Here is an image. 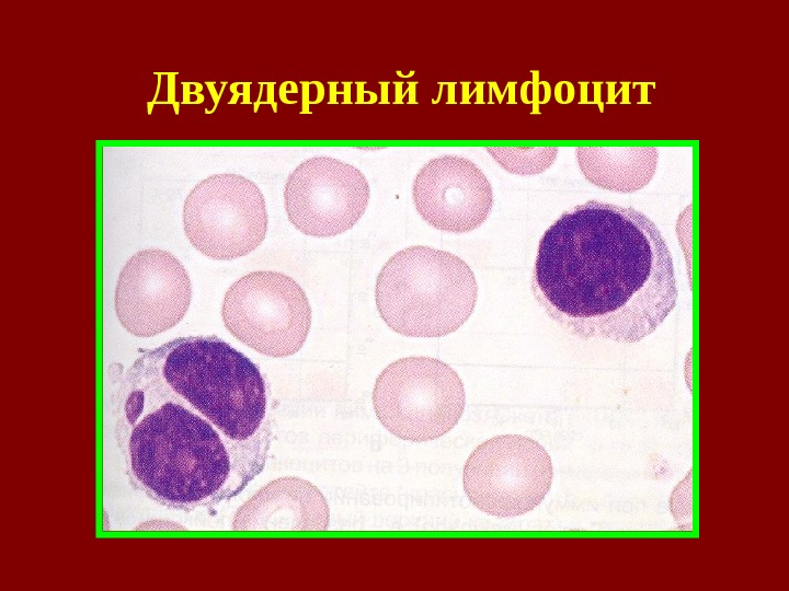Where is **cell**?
I'll return each instance as SVG.
<instances>
[{
  "label": "cell",
  "mask_w": 789,
  "mask_h": 591,
  "mask_svg": "<svg viewBox=\"0 0 789 591\" xmlns=\"http://www.w3.org/2000/svg\"><path fill=\"white\" fill-rule=\"evenodd\" d=\"M546 314L583 339L638 343L676 306L671 252L642 212L590 200L542 234L530 278Z\"/></svg>",
  "instance_id": "cell-1"
},
{
  "label": "cell",
  "mask_w": 789,
  "mask_h": 591,
  "mask_svg": "<svg viewBox=\"0 0 789 591\" xmlns=\"http://www.w3.org/2000/svg\"><path fill=\"white\" fill-rule=\"evenodd\" d=\"M115 434L133 486L180 510L240 494L265 464L173 392L140 356L115 397Z\"/></svg>",
  "instance_id": "cell-2"
},
{
  "label": "cell",
  "mask_w": 789,
  "mask_h": 591,
  "mask_svg": "<svg viewBox=\"0 0 789 591\" xmlns=\"http://www.w3.org/2000/svg\"><path fill=\"white\" fill-rule=\"evenodd\" d=\"M141 357L173 392L266 464L273 438L267 387L250 358L215 336L176 338Z\"/></svg>",
  "instance_id": "cell-3"
},
{
  "label": "cell",
  "mask_w": 789,
  "mask_h": 591,
  "mask_svg": "<svg viewBox=\"0 0 789 591\" xmlns=\"http://www.w3.org/2000/svg\"><path fill=\"white\" fill-rule=\"evenodd\" d=\"M376 305L384 322L409 337H442L471 315L478 286L458 256L425 245L403 248L382 266Z\"/></svg>",
  "instance_id": "cell-4"
},
{
  "label": "cell",
  "mask_w": 789,
  "mask_h": 591,
  "mask_svg": "<svg viewBox=\"0 0 789 591\" xmlns=\"http://www.w3.org/2000/svg\"><path fill=\"white\" fill-rule=\"evenodd\" d=\"M465 387L442 360L407 357L387 366L373 390L380 424L395 437L424 442L451 430L464 414Z\"/></svg>",
  "instance_id": "cell-5"
},
{
  "label": "cell",
  "mask_w": 789,
  "mask_h": 591,
  "mask_svg": "<svg viewBox=\"0 0 789 591\" xmlns=\"http://www.w3.org/2000/svg\"><path fill=\"white\" fill-rule=\"evenodd\" d=\"M221 317L229 333L244 345L262 355L283 358L296 354L305 344L311 308L293 278L259 270L230 286Z\"/></svg>",
  "instance_id": "cell-6"
},
{
  "label": "cell",
  "mask_w": 789,
  "mask_h": 591,
  "mask_svg": "<svg viewBox=\"0 0 789 591\" xmlns=\"http://www.w3.org/2000/svg\"><path fill=\"white\" fill-rule=\"evenodd\" d=\"M182 220L190 243L217 260L250 254L267 231L262 192L235 173L214 174L197 183L184 201Z\"/></svg>",
  "instance_id": "cell-7"
},
{
  "label": "cell",
  "mask_w": 789,
  "mask_h": 591,
  "mask_svg": "<svg viewBox=\"0 0 789 591\" xmlns=\"http://www.w3.org/2000/svg\"><path fill=\"white\" fill-rule=\"evenodd\" d=\"M551 457L536 440L519 434L493 437L468 456L464 490L479 510L500 518L525 514L550 490Z\"/></svg>",
  "instance_id": "cell-8"
},
{
  "label": "cell",
  "mask_w": 789,
  "mask_h": 591,
  "mask_svg": "<svg viewBox=\"0 0 789 591\" xmlns=\"http://www.w3.org/2000/svg\"><path fill=\"white\" fill-rule=\"evenodd\" d=\"M370 190L365 175L331 157L301 162L288 176L284 206L289 222L301 233L329 237L352 229L364 215Z\"/></svg>",
  "instance_id": "cell-9"
},
{
  "label": "cell",
  "mask_w": 789,
  "mask_h": 591,
  "mask_svg": "<svg viewBox=\"0 0 789 591\" xmlns=\"http://www.w3.org/2000/svg\"><path fill=\"white\" fill-rule=\"evenodd\" d=\"M192 283L182 263L170 252L147 248L122 268L115 289L121 325L137 337H152L175 326L186 314Z\"/></svg>",
  "instance_id": "cell-10"
},
{
  "label": "cell",
  "mask_w": 789,
  "mask_h": 591,
  "mask_svg": "<svg viewBox=\"0 0 789 591\" xmlns=\"http://www.w3.org/2000/svg\"><path fill=\"white\" fill-rule=\"evenodd\" d=\"M412 197L421 218L433 228L465 233L479 228L493 205L492 186L469 159L434 158L416 174Z\"/></svg>",
  "instance_id": "cell-11"
},
{
  "label": "cell",
  "mask_w": 789,
  "mask_h": 591,
  "mask_svg": "<svg viewBox=\"0 0 789 591\" xmlns=\"http://www.w3.org/2000/svg\"><path fill=\"white\" fill-rule=\"evenodd\" d=\"M330 522L328 502L308 480L282 477L249 499L232 520L238 531H322Z\"/></svg>",
  "instance_id": "cell-12"
},
{
  "label": "cell",
  "mask_w": 789,
  "mask_h": 591,
  "mask_svg": "<svg viewBox=\"0 0 789 591\" xmlns=\"http://www.w3.org/2000/svg\"><path fill=\"white\" fill-rule=\"evenodd\" d=\"M579 167L592 184L616 192H634L652 177L658 162L656 148L575 149Z\"/></svg>",
  "instance_id": "cell-13"
},
{
  "label": "cell",
  "mask_w": 789,
  "mask_h": 591,
  "mask_svg": "<svg viewBox=\"0 0 789 591\" xmlns=\"http://www.w3.org/2000/svg\"><path fill=\"white\" fill-rule=\"evenodd\" d=\"M487 151L508 173L526 176L546 171L554 162L558 148L488 147Z\"/></svg>",
  "instance_id": "cell-14"
}]
</instances>
